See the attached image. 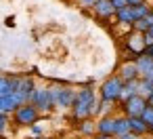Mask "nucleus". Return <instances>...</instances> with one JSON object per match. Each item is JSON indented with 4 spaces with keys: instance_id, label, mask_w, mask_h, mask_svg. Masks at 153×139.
Returning a JSON list of instances; mask_svg holds the SVG:
<instances>
[{
    "instance_id": "1",
    "label": "nucleus",
    "mask_w": 153,
    "mask_h": 139,
    "mask_svg": "<svg viewBox=\"0 0 153 139\" xmlns=\"http://www.w3.org/2000/svg\"><path fill=\"white\" fill-rule=\"evenodd\" d=\"M94 116H101V97L92 86H82L76 93V101L71 105V118L82 122Z\"/></svg>"
},
{
    "instance_id": "2",
    "label": "nucleus",
    "mask_w": 153,
    "mask_h": 139,
    "mask_svg": "<svg viewBox=\"0 0 153 139\" xmlns=\"http://www.w3.org/2000/svg\"><path fill=\"white\" fill-rule=\"evenodd\" d=\"M122 91H124V80L117 74H113V76L105 78L103 84L99 86V97H101V101L117 103V101H122Z\"/></svg>"
},
{
    "instance_id": "30",
    "label": "nucleus",
    "mask_w": 153,
    "mask_h": 139,
    "mask_svg": "<svg viewBox=\"0 0 153 139\" xmlns=\"http://www.w3.org/2000/svg\"><path fill=\"white\" fill-rule=\"evenodd\" d=\"M145 99H147V103H149V105H153V91H151V93H149Z\"/></svg>"
},
{
    "instance_id": "8",
    "label": "nucleus",
    "mask_w": 153,
    "mask_h": 139,
    "mask_svg": "<svg viewBox=\"0 0 153 139\" xmlns=\"http://www.w3.org/2000/svg\"><path fill=\"white\" fill-rule=\"evenodd\" d=\"M92 11H94V15H97L99 19H103V21L115 17V7L111 5V0H99Z\"/></svg>"
},
{
    "instance_id": "19",
    "label": "nucleus",
    "mask_w": 153,
    "mask_h": 139,
    "mask_svg": "<svg viewBox=\"0 0 153 139\" xmlns=\"http://www.w3.org/2000/svg\"><path fill=\"white\" fill-rule=\"evenodd\" d=\"M143 122L149 126V131H153V105H149L147 103V107H145V112H143Z\"/></svg>"
},
{
    "instance_id": "25",
    "label": "nucleus",
    "mask_w": 153,
    "mask_h": 139,
    "mask_svg": "<svg viewBox=\"0 0 153 139\" xmlns=\"http://www.w3.org/2000/svg\"><path fill=\"white\" fill-rule=\"evenodd\" d=\"M145 42L147 44H153V28H149V32L145 34Z\"/></svg>"
},
{
    "instance_id": "10",
    "label": "nucleus",
    "mask_w": 153,
    "mask_h": 139,
    "mask_svg": "<svg viewBox=\"0 0 153 139\" xmlns=\"http://www.w3.org/2000/svg\"><path fill=\"white\" fill-rule=\"evenodd\" d=\"M19 76H0V97H7L17 91Z\"/></svg>"
},
{
    "instance_id": "21",
    "label": "nucleus",
    "mask_w": 153,
    "mask_h": 139,
    "mask_svg": "<svg viewBox=\"0 0 153 139\" xmlns=\"http://www.w3.org/2000/svg\"><path fill=\"white\" fill-rule=\"evenodd\" d=\"M99 2V0H78V5L82 9H94V5Z\"/></svg>"
},
{
    "instance_id": "28",
    "label": "nucleus",
    "mask_w": 153,
    "mask_h": 139,
    "mask_svg": "<svg viewBox=\"0 0 153 139\" xmlns=\"http://www.w3.org/2000/svg\"><path fill=\"white\" fill-rule=\"evenodd\" d=\"M90 139H115V137H109V135H101V133H97V135H92Z\"/></svg>"
},
{
    "instance_id": "4",
    "label": "nucleus",
    "mask_w": 153,
    "mask_h": 139,
    "mask_svg": "<svg viewBox=\"0 0 153 139\" xmlns=\"http://www.w3.org/2000/svg\"><path fill=\"white\" fill-rule=\"evenodd\" d=\"M30 103H34L40 114H42V112H53V110H55L53 89H48V86H36V91H34Z\"/></svg>"
},
{
    "instance_id": "29",
    "label": "nucleus",
    "mask_w": 153,
    "mask_h": 139,
    "mask_svg": "<svg viewBox=\"0 0 153 139\" xmlns=\"http://www.w3.org/2000/svg\"><path fill=\"white\" fill-rule=\"evenodd\" d=\"M117 139H138L134 133H126V135H122V137H117Z\"/></svg>"
},
{
    "instance_id": "16",
    "label": "nucleus",
    "mask_w": 153,
    "mask_h": 139,
    "mask_svg": "<svg viewBox=\"0 0 153 139\" xmlns=\"http://www.w3.org/2000/svg\"><path fill=\"white\" fill-rule=\"evenodd\" d=\"M78 131H80V135L92 137V135H97V122H92V118L82 120V122H80V126H78Z\"/></svg>"
},
{
    "instance_id": "17",
    "label": "nucleus",
    "mask_w": 153,
    "mask_h": 139,
    "mask_svg": "<svg viewBox=\"0 0 153 139\" xmlns=\"http://www.w3.org/2000/svg\"><path fill=\"white\" fill-rule=\"evenodd\" d=\"M138 84H140V95L147 97V95L153 91V76H140Z\"/></svg>"
},
{
    "instance_id": "6",
    "label": "nucleus",
    "mask_w": 153,
    "mask_h": 139,
    "mask_svg": "<svg viewBox=\"0 0 153 139\" xmlns=\"http://www.w3.org/2000/svg\"><path fill=\"white\" fill-rule=\"evenodd\" d=\"M76 93H78V91H74L71 86H65V84L53 86L55 107H59V110H71V105H74V101H76Z\"/></svg>"
},
{
    "instance_id": "13",
    "label": "nucleus",
    "mask_w": 153,
    "mask_h": 139,
    "mask_svg": "<svg viewBox=\"0 0 153 139\" xmlns=\"http://www.w3.org/2000/svg\"><path fill=\"white\" fill-rule=\"evenodd\" d=\"M130 120V133H134L136 137H143L149 133V126L143 122V118H128Z\"/></svg>"
},
{
    "instance_id": "26",
    "label": "nucleus",
    "mask_w": 153,
    "mask_h": 139,
    "mask_svg": "<svg viewBox=\"0 0 153 139\" xmlns=\"http://www.w3.org/2000/svg\"><path fill=\"white\" fill-rule=\"evenodd\" d=\"M147 0H128V7H138V5H145Z\"/></svg>"
},
{
    "instance_id": "18",
    "label": "nucleus",
    "mask_w": 153,
    "mask_h": 139,
    "mask_svg": "<svg viewBox=\"0 0 153 139\" xmlns=\"http://www.w3.org/2000/svg\"><path fill=\"white\" fill-rule=\"evenodd\" d=\"M151 11H153V9H151L147 2H145V5H138V7H132V13H134V19H136V21H138V19H145Z\"/></svg>"
},
{
    "instance_id": "31",
    "label": "nucleus",
    "mask_w": 153,
    "mask_h": 139,
    "mask_svg": "<svg viewBox=\"0 0 153 139\" xmlns=\"http://www.w3.org/2000/svg\"><path fill=\"white\" fill-rule=\"evenodd\" d=\"M149 133H151V135H153V131H149Z\"/></svg>"
},
{
    "instance_id": "22",
    "label": "nucleus",
    "mask_w": 153,
    "mask_h": 139,
    "mask_svg": "<svg viewBox=\"0 0 153 139\" xmlns=\"http://www.w3.org/2000/svg\"><path fill=\"white\" fill-rule=\"evenodd\" d=\"M111 5L115 7V11H120V9L128 7V0H111Z\"/></svg>"
},
{
    "instance_id": "23",
    "label": "nucleus",
    "mask_w": 153,
    "mask_h": 139,
    "mask_svg": "<svg viewBox=\"0 0 153 139\" xmlns=\"http://www.w3.org/2000/svg\"><path fill=\"white\" fill-rule=\"evenodd\" d=\"M143 55H145V57H149V59H153V44H147V47H145V51H143Z\"/></svg>"
},
{
    "instance_id": "7",
    "label": "nucleus",
    "mask_w": 153,
    "mask_h": 139,
    "mask_svg": "<svg viewBox=\"0 0 153 139\" xmlns=\"http://www.w3.org/2000/svg\"><path fill=\"white\" fill-rule=\"evenodd\" d=\"M117 76H120L124 82L138 80V78H140V72H138V65H136V61H124V63L117 68Z\"/></svg>"
},
{
    "instance_id": "27",
    "label": "nucleus",
    "mask_w": 153,
    "mask_h": 139,
    "mask_svg": "<svg viewBox=\"0 0 153 139\" xmlns=\"http://www.w3.org/2000/svg\"><path fill=\"white\" fill-rule=\"evenodd\" d=\"M145 21H147V26H149V28H153V11H151V13L145 17Z\"/></svg>"
},
{
    "instance_id": "5",
    "label": "nucleus",
    "mask_w": 153,
    "mask_h": 139,
    "mask_svg": "<svg viewBox=\"0 0 153 139\" xmlns=\"http://www.w3.org/2000/svg\"><path fill=\"white\" fill-rule=\"evenodd\" d=\"M145 107H147V99L143 95H134L126 101H120V110L126 118H140Z\"/></svg>"
},
{
    "instance_id": "9",
    "label": "nucleus",
    "mask_w": 153,
    "mask_h": 139,
    "mask_svg": "<svg viewBox=\"0 0 153 139\" xmlns=\"http://www.w3.org/2000/svg\"><path fill=\"white\" fill-rule=\"evenodd\" d=\"M97 133L101 135H109V137H115V116H101L97 120Z\"/></svg>"
},
{
    "instance_id": "14",
    "label": "nucleus",
    "mask_w": 153,
    "mask_h": 139,
    "mask_svg": "<svg viewBox=\"0 0 153 139\" xmlns=\"http://www.w3.org/2000/svg\"><path fill=\"white\" fill-rule=\"evenodd\" d=\"M136 65H138L140 76H153V59H149V57L140 55V57L136 59Z\"/></svg>"
},
{
    "instance_id": "15",
    "label": "nucleus",
    "mask_w": 153,
    "mask_h": 139,
    "mask_svg": "<svg viewBox=\"0 0 153 139\" xmlns=\"http://www.w3.org/2000/svg\"><path fill=\"white\" fill-rule=\"evenodd\" d=\"M130 133V120L122 114V116H115V139Z\"/></svg>"
},
{
    "instance_id": "20",
    "label": "nucleus",
    "mask_w": 153,
    "mask_h": 139,
    "mask_svg": "<svg viewBox=\"0 0 153 139\" xmlns=\"http://www.w3.org/2000/svg\"><path fill=\"white\" fill-rule=\"evenodd\" d=\"M7 126H9V116L0 112V135H2V133L7 131Z\"/></svg>"
},
{
    "instance_id": "3",
    "label": "nucleus",
    "mask_w": 153,
    "mask_h": 139,
    "mask_svg": "<svg viewBox=\"0 0 153 139\" xmlns=\"http://www.w3.org/2000/svg\"><path fill=\"white\" fill-rule=\"evenodd\" d=\"M38 120H40V112L34 103H23L13 112L15 126H34Z\"/></svg>"
},
{
    "instance_id": "24",
    "label": "nucleus",
    "mask_w": 153,
    "mask_h": 139,
    "mask_svg": "<svg viewBox=\"0 0 153 139\" xmlns=\"http://www.w3.org/2000/svg\"><path fill=\"white\" fill-rule=\"evenodd\" d=\"M30 128H32V133H34V135H42V133H44V128H42L38 122H36L34 126H30Z\"/></svg>"
},
{
    "instance_id": "12",
    "label": "nucleus",
    "mask_w": 153,
    "mask_h": 139,
    "mask_svg": "<svg viewBox=\"0 0 153 139\" xmlns=\"http://www.w3.org/2000/svg\"><path fill=\"white\" fill-rule=\"evenodd\" d=\"M140 80V78H138ZM138 80H132V82H124V91H122V101L134 97V95H140V84Z\"/></svg>"
},
{
    "instance_id": "11",
    "label": "nucleus",
    "mask_w": 153,
    "mask_h": 139,
    "mask_svg": "<svg viewBox=\"0 0 153 139\" xmlns=\"http://www.w3.org/2000/svg\"><path fill=\"white\" fill-rule=\"evenodd\" d=\"M115 21L120 23V26H128L130 30H132V26H134V13H132V7H124V9H120V11H115Z\"/></svg>"
}]
</instances>
